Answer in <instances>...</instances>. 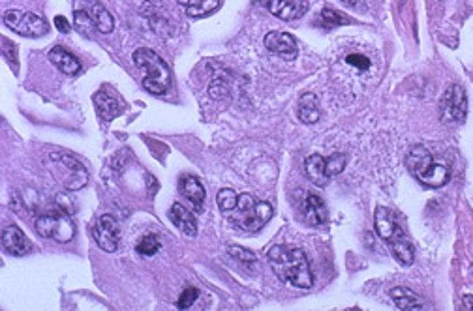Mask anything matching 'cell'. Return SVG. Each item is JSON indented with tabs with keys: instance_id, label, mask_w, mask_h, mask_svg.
I'll return each mask as SVG.
<instances>
[{
	"instance_id": "obj_22",
	"label": "cell",
	"mask_w": 473,
	"mask_h": 311,
	"mask_svg": "<svg viewBox=\"0 0 473 311\" xmlns=\"http://www.w3.org/2000/svg\"><path fill=\"white\" fill-rule=\"evenodd\" d=\"M297 117L302 124H316L321 118L320 111V101H318V96L312 94V92H306V94L301 96L299 100V106H297Z\"/></svg>"
},
{
	"instance_id": "obj_13",
	"label": "cell",
	"mask_w": 473,
	"mask_h": 311,
	"mask_svg": "<svg viewBox=\"0 0 473 311\" xmlns=\"http://www.w3.org/2000/svg\"><path fill=\"white\" fill-rule=\"evenodd\" d=\"M178 191L183 197L190 201V205L194 206L195 212H203V203L207 197V191L203 188L202 180L194 175H183L178 178Z\"/></svg>"
},
{
	"instance_id": "obj_27",
	"label": "cell",
	"mask_w": 473,
	"mask_h": 311,
	"mask_svg": "<svg viewBox=\"0 0 473 311\" xmlns=\"http://www.w3.org/2000/svg\"><path fill=\"white\" fill-rule=\"evenodd\" d=\"M216 203H218V208L224 214H230L236 208V203H239V195L230 188L220 189L218 195H216Z\"/></svg>"
},
{
	"instance_id": "obj_32",
	"label": "cell",
	"mask_w": 473,
	"mask_h": 311,
	"mask_svg": "<svg viewBox=\"0 0 473 311\" xmlns=\"http://www.w3.org/2000/svg\"><path fill=\"white\" fill-rule=\"evenodd\" d=\"M327 167H329L331 176L340 175L346 167V156L344 154H332L331 158H327Z\"/></svg>"
},
{
	"instance_id": "obj_5",
	"label": "cell",
	"mask_w": 473,
	"mask_h": 311,
	"mask_svg": "<svg viewBox=\"0 0 473 311\" xmlns=\"http://www.w3.org/2000/svg\"><path fill=\"white\" fill-rule=\"evenodd\" d=\"M36 231L38 235L49 240L59 242V244H68L76 236V225L68 216V212L62 208H53L45 212L36 219Z\"/></svg>"
},
{
	"instance_id": "obj_1",
	"label": "cell",
	"mask_w": 473,
	"mask_h": 311,
	"mask_svg": "<svg viewBox=\"0 0 473 311\" xmlns=\"http://www.w3.org/2000/svg\"><path fill=\"white\" fill-rule=\"evenodd\" d=\"M267 261L280 282L295 289H310L313 285L310 263L301 247L274 246L267 253Z\"/></svg>"
},
{
	"instance_id": "obj_25",
	"label": "cell",
	"mask_w": 473,
	"mask_h": 311,
	"mask_svg": "<svg viewBox=\"0 0 473 311\" xmlns=\"http://www.w3.org/2000/svg\"><path fill=\"white\" fill-rule=\"evenodd\" d=\"M351 23L342 12H337V10H332V8H325V10H321L320 17L316 21V24H320L325 30H331L334 27H340V24H348Z\"/></svg>"
},
{
	"instance_id": "obj_14",
	"label": "cell",
	"mask_w": 473,
	"mask_h": 311,
	"mask_svg": "<svg viewBox=\"0 0 473 311\" xmlns=\"http://www.w3.org/2000/svg\"><path fill=\"white\" fill-rule=\"evenodd\" d=\"M81 10L89 13V17L92 19V23L96 24V29L100 34H111L115 29V19L107 8L98 2V0H81Z\"/></svg>"
},
{
	"instance_id": "obj_10",
	"label": "cell",
	"mask_w": 473,
	"mask_h": 311,
	"mask_svg": "<svg viewBox=\"0 0 473 311\" xmlns=\"http://www.w3.org/2000/svg\"><path fill=\"white\" fill-rule=\"evenodd\" d=\"M263 43H265V48L271 53L278 55V57L285 60H293L297 57V41L288 32H278V30L267 32L265 38H263Z\"/></svg>"
},
{
	"instance_id": "obj_29",
	"label": "cell",
	"mask_w": 473,
	"mask_h": 311,
	"mask_svg": "<svg viewBox=\"0 0 473 311\" xmlns=\"http://www.w3.org/2000/svg\"><path fill=\"white\" fill-rule=\"evenodd\" d=\"M230 94V82L224 75H214L211 87H209V96L213 100H224L225 96Z\"/></svg>"
},
{
	"instance_id": "obj_24",
	"label": "cell",
	"mask_w": 473,
	"mask_h": 311,
	"mask_svg": "<svg viewBox=\"0 0 473 311\" xmlns=\"http://www.w3.org/2000/svg\"><path fill=\"white\" fill-rule=\"evenodd\" d=\"M181 6L186 8L190 17H205L220 8V0H178Z\"/></svg>"
},
{
	"instance_id": "obj_7",
	"label": "cell",
	"mask_w": 473,
	"mask_h": 311,
	"mask_svg": "<svg viewBox=\"0 0 473 311\" xmlns=\"http://www.w3.org/2000/svg\"><path fill=\"white\" fill-rule=\"evenodd\" d=\"M272 217V206L265 201L255 203L248 210H233L231 216V224H235L236 227H241L246 233H257L265 227Z\"/></svg>"
},
{
	"instance_id": "obj_12",
	"label": "cell",
	"mask_w": 473,
	"mask_h": 311,
	"mask_svg": "<svg viewBox=\"0 0 473 311\" xmlns=\"http://www.w3.org/2000/svg\"><path fill=\"white\" fill-rule=\"evenodd\" d=\"M2 247L10 255L23 257V255L32 252V242L27 238V235L19 229L17 225H8L6 229L2 231Z\"/></svg>"
},
{
	"instance_id": "obj_36",
	"label": "cell",
	"mask_w": 473,
	"mask_h": 311,
	"mask_svg": "<svg viewBox=\"0 0 473 311\" xmlns=\"http://www.w3.org/2000/svg\"><path fill=\"white\" fill-rule=\"evenodd\" d=\"M462 308H464V310H473V294H464V298H462Z\"/></svg>"
},
{
	"instance_id": "obj_21",
	"label": "cell",
	"mask_w": 473,
	"mask_h": 311,
	"mask_svg": "<svg viewBox=\"0 0 473 311\" xmlns=\"http://www.w3.org/2000/svg\"><path fill=\"white\" fill-rule=\"evenodd\" d=\"M390 298L395 302L398 310L404 311H414V310H426L428 305L425 304V300L421 298L419 294H415L414 291H409L406 287H395L390 291Z\"/></svg>"
},
{
	"instance_id": "obj_30",
	"label": "cell",
	"mask_w": 473,
	"mask_h": 311,
	"mask_svg": "<svg viewBox=\"0 0 473 311\" xmlns=\"http://www.w3.org/2000/svg\"><path fill=\"white\" fill-rule=\"evenodd\" d=\"M227 252H230L231 257L236 259L239 263L246 264V266H248V264H255V261H257V259H255V255H254V252H250V249H246V247L230 246V247H227Z\"/></svg>"
},
{
	"instance_id": "obj_4",
	"label": "cell",
	"mask_w": 473,
	"mask_h": 311,
	"mask_svg": "<svg viewBox=\"0 0 473 311\" xmlns=\"http://www.w3.org/2000/svg\"><path fill=\"white\" fill-rule=\"evenodd\" d=\"M51 171L59 178V182L70 191H77L87 186L89 182V171L73 154L68 152H51Z\"/></svg>"
},
{
	"instance_id": "obj_19",
	"label": "cell",
	"mask_w": 473,
	"mask_h": 311,
	"mask_svg": "<svg viewBox=\"0 0 473 311\" xmlns=\"http://www.w3.org/2000/svg\"><path fill=\"white\" fill-rule=\"evenodd\" d=\"M49 60L59 68L66 75H77L81 71V62L77 60L76 55H71L70 51H66L62 45H55L49 51Z\"/></svg>"
},
{
	"instance_id": "obj_8",
	"label": "cell",
	"mask_w": 473,
	"mask_h": 311,
	"mask_svg": "<svg viewBox=\"0 0 473 311\" xmlns=\"http://www.w3.org/2000/svg\"><path fill=\"white\" fill-rule=\"evenodd\" d=\"M467 113V96L462 85H451L442 98V118L447 122H462Z\"/></svg>"
},
{
	"instance_id": "obj_2",
	"label": "cell",
	"mask_w": 473,
	"mask_h": 311,
	"mask_svg": "<svg viewBox=\"0 0 473 311\" xmlns=\"http://www.w3.org/2000/svg\"><path fill=\"white\" fill-rule=\"evenodd\" d=\"M134 64L143 71V88L154 96H166L173 85L171 68L153 49L139 48L132 55Z\"/></svg>"
},
{
	"instance_id": "obj_28",
	"label": "cell",
	"mask_w": 473,
	"mask_h": 311,
	"mask_svg": "<svg viewBox=\"0 0 473 311\" xmlns=\"http://www.w3.org/2000/svg\"><path fill=\"white\" fill-rule=\"evenodd\" d=\"M162 247L160 240H158V236L156 235H147L143 236L141 240L137 242L136 252L139 255H145V257H153L154 253H158V249Z\"/></svg>"
},
{
	"instance_id": "obj_18",
	"label": "cell",
	"mask_w": 473,
	"mask_h": 311,
	"mask_svg": "<svg viewBox=\"0 0 473 311\" xmlns=\"http://www.w3.org/2000/svg\"><path fill=\"white\" fill-rule=\"evenodd\" d=\"M374 224H376L378 235L387 242L402 231V227L398 224L397 216H395L389 208H385V206H379L378 210H376V214H374Z\"/></svg>"
},
{
	"instance_id": "obj_3",
	"label": "cell",
	"mask_w": 473,
	"mask_h": 311,
	"mask_svg": "<svg viewBox=\"0 0 473 311\" xmlns=\"http://www.w3.org/2000/svg\"><path fill=\"white\" fill-rule=\"evenodd\" d=\"M406 165H408L409 173L419 180L423 186L428 188H442L449 182L451 178V167L445 161H438L432 156L428 148L411 147L408 156H406Z\"/></svg>"
},
{
	"instance_id": "obj_9",
	"label": "cell",
	"mask_w": 473,
	"mask_h": 311,
	"mask_svg": "<svg viewBox=\"0 0 473 311\" xmlns=\"http://www.w3.org/2000/svg\"><path fill=\"white\" fill-rule=\"evenodd\" d=\"M92 238L100 249L107 253L117 252L118 240H120V229H118L117 219L109 214L101 216L96 225L92 227Z\"/></svg>"
},
{
	"instance_id": "obj_15",
	"label": "cell",
	"mask_w": 473,
	"mask_h": 311,
	"mask_svg": "<svg viewBox=\"0 0 473 311\" xmlns=\"http://www.w3.org/2000/svg\"><path fill=\"white\" fill-rule=\"evenodd\" d=\"M304 173L312 180V184L320 186V188L327 186L332 178L329 167H327V158H323L320 154H312L304 159Z\"/></svg>"
},
{
	"instance_id": "obj_11",
	"label": "cell",
	"mask_w": 473,
	"mask_h": 311,
	"mask_svg": "<svg viewBox=\"0 0 473 311\" xmlns=\"http://www.w3.org/2000/svg\"><path fill=\"white\" fill-rule=\"evenodd\" d=\"M261 4H265L269 12L282 21L299 19L308 10L306 0H261Z\"/></svg>"
},
{
	"instance_id": "obj_34",
	"label": "cell",
	"mask_w": 473,
	"mask_h": 311,
	"mask_svg": "<svg viewBox=\"0 0 473 311\" xmlns=\"http://www.w3.org/2000/svg\"><path fill=\"white\" fill-rule=\"evenodd\" d=\"M346 62H348L349 66H353V68H357V70H368L370 68V60H368V57H365V55L361 53H353V55H348L346 57Z\"/></svg>"
},
{
	"instance_id": "obj_26",
	"label": "cell",
	"mask_w": 473,
	"mask_h": 311,
	"mask_svg": "<svg viewBox=\"0 0 473 311\" xmlns=\"http://www.w3.org/2000/svg\"><path fill=\"white\" fill-rule=\"evenodd\" d=\"M73 24H76V29L83 36H87V38H92V36H94V30L98 32L96 24L92 23V19L89 17V13L85 12V10H81V8H77L76 12H73Z\"/></svg>"
},
{
	"instance_id": "obj_35",
	"label": "cell",
	"mask_w": 473,
	"mask_h": 311,
	"mask_svg": "<svg viewBox=\"0 0 473 311\" xmlns=\"http://www.w3.org/2000/svg\"><path fill=\"white\" fill-rule=\"evenodd\" d=\"M55 27H57V30H60L62 34H68V32H70V23H68V19H66L64 15H57V17H55Z\"/></svg>"
},
{
	"instance_id": "obj_23",
	"label": "cell",
	"mask_w": 473,
	"mask_h": 311,
	"mask_svg": "<svg viewBox=\"0 0 473 311\" xmlns=\"http://www.w3.org/2000/svg\"><path fill=\"white\" fill-rule=\"evenodd\" d=\"M393 249V255L397 259L398 263L404 264V266H409V264L414 263L415 259V252L414 246H411V242L408 240V236L404 235V231H400L398 235H395L387 242Z\"/></svg>"
},
{
	"instance_id": "obj_31",
	"label": "cell",
	"mask_w": 473,
	"mask_h": 311,
	"mask_svg": "<svg viewBox=\"0 0 473 311\" xmlns=\"http://www.w3.org/2000/svg\"><path fill=\"white\" fill-rule=\"evenodd\" d=\"M197 298H199V291L195 287H186L183 291V294L178 296L177 308L178 310H188V308H192V304H194Z\"/></svg>"
},
{
	"instance_id": "obj_33",
	"label": "cell",
	"mask_w": 473,
	"mask_h": 311,
	"mask_svg": "<svg viewBox=\"0 0 473 311\" xmlns=\"http://www.w3.org/2000/svg\"><path fill=\"white\" fill-rule=\"evenodd\" d=\"M2 55H4V59L10 60L13 66H17V45H15L13 41L2 38Z\"/></svg>"
},
{
	"instance_id": "obj_16",
	"label": "cell",
	"mask_w": 473,
	"mask_h": 311,
	"mask_svg": "<svg viewBox=\"0 0 473 311\" xmlns=\"http://www.w3.org/2000/svg\"><path fill=\"white\" fill-rule=\"evenodd\" d=\"M302 214H304L306 224L312 227H320L327 222L325 203L313 194H304L302 197Z\"/></svg>"
},
{
	"instance_id": "obj_6",
	"label": "cell",
	"mask_w": 473,
	"mask_h": 311,
	"mask_svg": "<svg viewBox=\"0 0 473 311\" xmlns=\"http://www.w3.org/2000/svg\"><path fill=\"white\" fill-rule=\"evenodd\" d=\"M2 21L8 29L17 32L27 38H40V36L48 34L49 24L48 21L32 12H21V10H8L2 15Z\"/></svg>"
},
{
	"instance_id": "obj_17",
	"label": "cell",
	"mask_w": 473,
	"mask_h": 311,
	"mask_svg": "<svg viewBox=\"0 0 473 311\" xmlns=\"http://www.w3.org/2000/svg\"><path fill=\"white\" fill-rule=\"evenodd\" d=\"M94 107L96 113H98V117L101 120H113V118H117L120 113H122V103L118 100L117 96H113L111 92H107V90H100V92H96L94 94Z\"/></svg>"
},
{
	"instance_id": "obj_37",
	"label": "cell",
	"mask_w": 473,
	"mask_h": 311,
	"mask_svg": "<svg viewBox=\"0 0 473 311\" xmlns=\"http://www.w3.org/2000/svg\"><path fill=\"white\" fill-rule=\"evenodd\" d=\"M342 2L346 4V6H357V4H359L361 0H342Z\"/></svg>"
},
{
	"instance_id": "obj_20",
	"label": "cell",
	"mask_w": 473,
	"mask_h": 311,
	"mask_svg": "<svg viewBox=\"0 0 473 311\" xmlns=\"http://www.w3.org/2000/svg\"><path fill=\"white\" fill-rule=\"evenodd\" d=\"M169 217H171L173 225H177L178 231H183L186 236H195L197 235V222H195V216L188 208H184L181 203H175L169 210Z\"/></svg>"
}]
</instances>
